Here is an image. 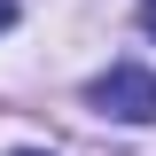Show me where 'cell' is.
Segmentation results:
<instances>
[{"label":"cell","instance_id":"obj_1","mask_svg":"<svg viewBox=\"0 0 156 156\" xmlns=\"http://www.w3.org/2000/svg\"><path fill=\"white\" fill-rule=\"evenodd\" d=\"M86 101H94L101 117H117V125H156V70L117 62V70H101L94 86H86Z\"/></svg>","mask_w":156,"mask_h":156},{"label":"cell","instance_id":"obj_2","mask_svg":"<svg viewBox=\"0 0 156 156\" xmlns=\"http://www.w3.org/2000/svg\"><path fill=\"white\" fill-rule=\"evenodd\" d=\"M140 31H148V39H156V0H148V8H140Z\"/></svg>","mask_w":156,"mask_h":156},{"label":"cell","instance_id":"obj_3","mask_svg":"<svg viewBox=\"0 0 156 156\" xmlns=\"http://www.w3.org/2000/svg\"><path fill=\"white\" fill-rule=\"evenodd\" d=\"M8 23H16V0H0V31H8Z\"/></svg>","mask_w":156,"mask_h":156},{"label":"cell","instance_id":"obj_4","mask_svg":"<svg viewBox=\"0 0 156 156\" xmlns=\"http://www.w3.org/2000/svg\"><path fill=\"white\" fill-rule=\"evenodd\" d=\"M16 156H47V148H16Z\"/></svg>","mask_w":156,"mask_h":156}]
</instances>
